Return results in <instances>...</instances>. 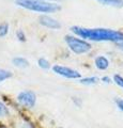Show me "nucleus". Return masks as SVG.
Wrapping results in <instances>:
<instances>
[{
  "mask_svg": "<svg viewBox=\"0 0 123 128\" xmlns=\"http://www.w3.org/2000/svg\"><path fill=\"white\" fill-rule=\"evenodd\" d=\"M71 30L81 40H90L95 42H121L123 41V33L117 30L105 29V28H82L74 26Z\"/></svg>",
  "mask_w": 123,
  "mask_h": 128,
  "instance_id": "1",
  "label": "nucleus"
},
{
  "mask_svg": "<svg viewBox=\"0 0 123 128\" xmlns=\"http://www.w3.org/2000/svg\"><path fill=\"white\" fill-rule=\"evenodd\" d=\"M15 3L24 9L38 12V13H54L59 11L61 6L45 0H15Z\"/></svg>",
  "mask_w": 123,
  "mask_h": 128,
  "instance_id": "2",
  "label": "nucleus"
},
{
  "mask_svg": "<svg viewBox=\"0 0 123 128\" xmlns=\"http://www.w3.org/2000/svg\"><path fill=\"white\" fill-rule=\"evenodd\" d=\"M67 46L70 47V49L76 54H86L91 50V44L88 43L85 40H81L79 38L73 36V35H66L64 38Z\"/></svg>",
  "mask_w": 123,
  "mask_h": 128,
  "instance_id": "3",
  "label": "nucleus"
},
{
  "mask_svg": "<svg viewBox=\"0 0 123 128\" xmlns=\"http://www.w3.org/2000/svg\"><path fill=\"white\" fill-rule=\"evenodd\" d=\"M17 102L23 107L26 108H33L37 102V95L32 91H23L17 95Z\"/></svg>",
  "mask_w": 123,
  "mask_h": 128,
  "instance_id": "4",
  "label": "nucleus"
},
{
  "mask_svg": "<svg viewBox=\"0 0 123 128\" xmlns=\"http://www.w3.org/2000/svg\"><path fill=\"white\" fill-rule=\"evenodd\" d=\"M53 70H54V73L60 75L62 77H65L67 79H78V78L81 77V75L78 70H73V68L67 67V66L55 65V66H53Z\"/></svg>",
  "mask_w": 123,
  "mask_h": 128,
  "instance_id": "5",
  "label": "nucleus"
},
{
  "mask_svg": "<svg viewBox=\"0 0 123 128\" xmlns=\"http://www.w3.org/2000/svg\"><path fill=\"white\" fill-rule=\"evenodd\" d=\"M39 22L42 26H44L48 29H54V30H58L61 28V24L58 20H56L55 18L50 17L48 15H41L39 18Z\"/></svg>",
  "mask_w": 123,
  "mask_h": 128,
  "instance_id": "6",
  "label": "nucleus"
},
{
  "mask_svg": "<svg viewBox=\"0 0 123 128\" xmlns=\"http://www.w3.org/2000/svg\"><path fill=\"white\" fill-rule=\"evenodd\" d=\"M95 66H96L98 70H107L108 68V66H109L108 59L105 58L104 56H98V57L95 59Z\"/></svg>",
  "mask_w": 123,
  "mask_h": 128,
  "instance_id": "7",
  "label": "nucleus"
},
{
  "mask_svg": "<svg viewBox=\"0 0 123 128\" xmlns=\"http://www.w3.org/2000/svg\"><path fill=\"white\" fill-rule=\"evenodd\" d=\"M12 62L16 67H19V68H25V67H28L29 66V62L28 60L25 59V58H22V57H16L12 60Z\"/></svg>",
  "mask_w": 123,
  "mask_h": 128,
  "instance_id": "8",
  "label": "nucleus"
},
{
  "mask_svg": "<svg viewBox=\"0 0 123 128\" xmlns=\"http://www.w3.org/2000/svg\"><path fill=\"white\" fill-rule=\"evenodd\" d=\"M104 6H114V8H122L123 6V0H96Z\"/></svg>",
  "mask_w": 123,
  "mask_h": 128,
  "instance_id": "9",
  "label": "nucleus"
},
{
  "mask_svg": "<svg viewBox=\"0 0 123 128\" xmlns=\"http://www.w3.org/2000/svg\"><path fill=\"white\" fill-rule=\"evenodd\" d=\"M97 81H98V78L96 77H86V78H81L79 82L86 86H93L95 83H97Z\"/></svg>",
  "mask_w": 123,
  "mask_h": 128,
  "instance_id": "10",
  "label": "nucleus"
},
{
  "mask_svg": "<svg viewBox=\"0 0 123 128\" xmlns=\"http://www.w3.org/2000/svg\"><path fill=\"white\" fill-rule=\"evenodd\" d=\"M9 32V24L8 22H2L0 24V38L6 36Z\"/></svg>",
  "mask_w": 123,
  "mask_h": 128,
  "instance_id": "11",
  "label": "nucleus"
},
{
  "mask_svg": "<svg viewBox=\"0 0 123 128\" xmlns=\"http://www.w3.org/2000/svg\"><path fill=\"white\" fill-rule=\"evenodd\" d=\"M12 77V73L10 70H6L0 68V81H5V80L9 79Z\"/></svg>",
  "mask_w": 123,
  "mask_h": 128,
  "instance_id": "12",
  "label": "nucleus"
},
{
  "mask_svg": "<svg viewBox=\"0 0 123 128\" xmlns=\"http://www.w3.org/2000/svg\"><path fill=\"white\" fill-rule=\"evenodd\" d=\"M38 64H39V66L41 67V68H43V70H48V68H49V66H50L49 62L47 61L46 59H44V58H41V59H39Z\"/></svg>",
  "mask_w": 123,
  "mask_h": 128,
  "instance_id": "13",
  "label": "nucleus"
},
{
  "mask_svg": "<svg viewBox=\"0 0 123 128\" xmlns=\"http://www.w3.org/2000/svg\"><path fill=\"white\" fill-rule=\"evenodd\" d=\"M9 115V109L3 102H0V118H5Z\"/></svg>",
  "mask_w": 123,
  "mask_h": 128,
  "instance_id": "14",
  "label": "nucleus"
},
{
  "mask_svg": "<svg viewBox=\"0 0 123 128\" xmlns=\"http://www.w3.org/2000/svg\"><path fill=\"white\" fill-rule=\"evenodd\" d=\"M113 81L116 82L119 86L123 88V77H122V76H120V75H114L113 76Z\"/></svg>",
  "mask_w": 123,
  "mask_h": 128,
  "instance_id": "15",
  "label": "nucleus"
},
{
  "mask_svg": "<svg viewBox=\"0 0 123 128\" xmlns=\"http://www.w3.org/2000/svg\"><path fill=\"white\" fill-rule=\"evenodd\" d=\"M16 38H18V41H21V42H25L26 41V35H25V33H24L23 30H17Z\"/></svg>",
  "mask_w": 123,
  "mask_h": 128,
  "instance_id": "16",
  "label": "nucleus"
},
{
  "mask_svg": "<svg viewBox=\"0 0 123 128\" xmlns=\"http://www.w3.org/2000/svg\"><path fill=\"white\" fill-rule=\"evenodd\" d=\"M116 104H117V106H118L119 109H120L121 111H123V99L117 98V99H116Z\"/></svg>",
  "mask_w": 123,
  "mask_h": 128,
  "instance_id": "17",
  "label": "nucleus"
},
{
  "mask_svg": "<svg viewBox=\"0 0 123 128\" xmlns=\"http://www.w3.org/2000/svg\"><path fill=\"white\" fill-rule=\"evenodd\" d=\"M102 80H103V81H104L105 83H110V82H111V80H110V78H108V77H103Z\"/></svg>",
  "mask_w": 123,
  "mask_h": 128,
  "instance_id": "18",
  "label": "nucleus"
},
{
  "mask_svg": "<svg viewBox=\"0 0 123 128\" xmlns=\"http://www.w3.org/2000/svg\"><path fill=\"white\" fill-rule=\"evenodd\" d=\"M117 46L120 48L121 50H123V41H121V42H117Z\"/></svg>",
  "mask_w": 123,
  "mask_h": 128,
  "instance_id": "19",
  "label": "nucleus"
},
{
  "mask_svg": "<svg viewBox=\"0 0 123 128\" xmlns=\"http://www.w3.org/2000/svg\"><path fill=\"white\" fill-rule=\"evenodd\" d=\"M1 128H6V127H1Z\"/></svg>",
  "mask_w": 123,
  "mask_h": 128,
  "instance_id": "20",
  "label": "nucleus"
}]
</instances>
